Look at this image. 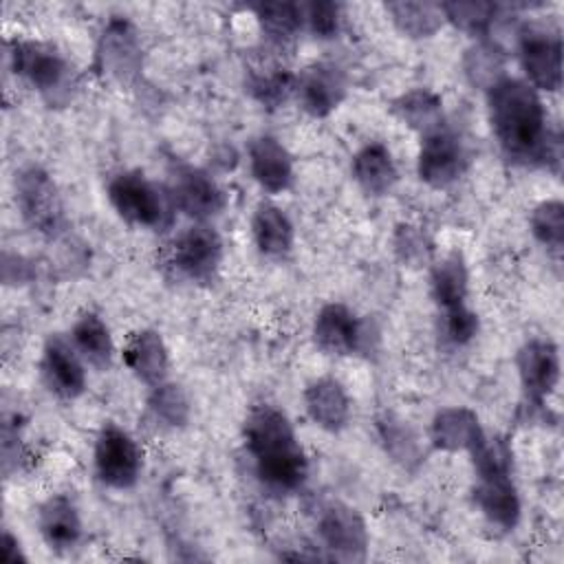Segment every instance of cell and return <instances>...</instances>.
I'll use <instances>...</instances> for the list:
<instances>
[{
	"label": "cell",
	"instance_id": "cell-18",
	"mask_svg": "<svg viewBox=\"0 0 564 564\" xmlns=\"http://www.w3.org/2000/svg\"><path fill=\"white\" fill-rule=\"evenodd\" d=\"M249 170L253 181L269 194L286 192L293 185V159L271 134H260L249 143Z\"/></svg>",
	"mask_w": 564,
	"mask_h": 564
},
{
	"label": "cell",
	"instance_id": "cell-1",
	"mask_svg": "<svg viewBox=\"0 0 564 564\" xmlns=\"http://www.w3.org/2000/svg\"><path fill=\"white\" fill-rule=\"evenodd\" d=\"M491 132L507 159L522 165H557L560 139L549 132L540 93L518 77H502L487 88Z\"/></svg>",
	"mask_w": 564,
	"mask_h": 564
},
{
	"label": "cell",
	"instance_id": "cell-19",
	"mask_svg": "<svg viewBox=\"0 0 564 564\" xmlns=\"http://www.w3.org/2000/svg\"><path fill=\"white\" fill-rule=\"evenodd\" d=\"M123 364L148 388H154L167 381L170 355L161 333L152 328H143L130 335L123 348Z\"/></svg>",
	"mask_w": 564,
	"mask_h": 564
},
{
	"label": "cell",
	"instance_id": "cell-40",
	"mask_svg": "<svg viewBox=\"0 0 564 564\" xmlns=\"http://www.w3.org/2000/svg\"><path fill=\"white\" fill-rule=\"evenodd\" d=\"M0 560L4 564H18V562H26V555L20 549L18 538H13L9 531L2 533V542H0Z\"/></svg>",
	"mask_w": 564,
	"mask_h": 564
},
{
	"label": "cell",
	"instance_id": "cell-3",
	"mask_svg": "<svg viewBox=\"0 0 564 564\" xmlns=\"http://www.w3.org/2000/svg\"><path fill=\"white\" fill-rule=\"evenodd\" d=\"M9 62L18 77L37 90L51 106L70 101L75 75L68 59L51 44L15 40L9 48Z\"/></svg>",
	"mask_w": 564,
	"mask_h": 564
},
{
	"label": "cell",
	"instance_id": "cell-2",
	"mask_svg": "<svg viewBox=\"0 0 564 564\" xmlns=\"http://www.w3.org/2000/svg\"><path fill=\"white\" fill-rule=\"evenodd\" d=\"M247 454L258 480L273 494L297 491L308 476V460L289 416L271 405H253L242 425Z\"/></svg>",
	"mask_w": 564,
	"mask_h": 564
},
{
	"label": "cell",
	"instance_id": "cell-22",
	"mask_svg": "<svg viewBox=\"0 0 564 564\" xmlns=\"http://www.w3.org/2000/svg\"><path fill=\"white\" fill-rule=\"evenodd\" d=\"M304 408L308 419L326 432L344 430L350 419V399L333 377H319L306 386Z\"/></svg>",
	"mask_w": 564,
	"mask_h": 564
},
{
	"label": "cell",
	"instance_id": "cell-17",
	"mask_svg": "<svg viewBox=\"0 0 564 564\" xmlns=\"http://www.w3.org/2000/svg\"><path fill=\"white\" fill-rule=\"evenodd\" d=\"M474 502L485 520L500 531H513L520 522L522 505L511 476L476 478Z\"/></svg>",
	"mask_w": 564,
	"mask_h": 564
},
{
	"label": "cell",
	"instance_id": "cell-32",
	"mask_svg": "<svg viewBox=\"0 0 564 564\" xmlns=\"http://www.w3.org/2000/svg\"><path fill=\"white\" fill-rule=\"evenodd\" d=\"M377 430H379V438H381L386 452L392 456V460H397L403 467H412L414 463L421 460L416 436L405 421L386 412L381 419H377Z\"/></svg>",
	"mask_w": 564,
	"mask_h": 564
},
{
	"label": "cell",
	"instance_id": "cell-36",
	"mask_svg": "<svg viewBox=\"0 0 564 564\" xmlns=\"http://www.w3.org/2000/svg\"><path fill=\"white\" fill-rule=\"evenodd\" d=\"M531 234L553 256L564 247V205L557 198L542 200L531 214Z\"/></svg>",
	"mask_w": 564,
	"mask_h": 564
},
{
	"label": "cell",
	"instance_id": "cell-34",
	"mask_svg": "<svg viewBox=\"0 0 564 564\" xmlns=\"http://www.w3.org/2000/svg\"><path fill=\"white\" fill-rule=\"evenodd\" d=\"M476 478L482 476H511L513 452L502 436H482L476 447L469 449Z\"/></svg>",
	"mask_w": 564,
	"mask_h": 564
},
{
	"label": "cell",
	"instance_id": "cell-11",
	"mask_svg": "<svg viewBox=\"0 0 564 564\" xmlns=\"http://www.w3.org/2000/svg\"><path fill=\"white\" fill-rule=\"evenodd\" d=\"M516 368L524 399L531 405H542L560 383V348L549 337H533L520 346Z\"/></svg>",
	"mask_w": 564,
	"mask_h": 564
},
{
	"label": "cell",
	"instance_id": "cell-15",
	"mask_svg": "<svg viewBox=\"0 0 564 564\" xmlns=\"http://www.w3.org/2000/svg\"><path fill=\"white\" fill-rule=\"evenodd\" d=\"M315 346L326 355H352L366 341V324L339 302L324 304L313 322Z\"/></svg>",
	"mask_w": 564,
	"mask_h": 564
},
{
	"label": "cell",
	"instance_id": "cell-33",
	"mask_svg": "<svg viewBox=\"0 0 564 564\" xmlns=\"http://www.w3.org/2000/svg\"><path fill=\"white\" fill-rule=\"evenodd\" d=\"M150 390L148 408L161 425L183 427L189 421V399L181 386L163 381Z\"/></svg>",
	"mask_w": 564,
	"mask_h": 564
},
{
	"label": "cell",
	"instance_id": "cell-4",
	"mask_svg": "<svg viewBox=\"0 0 564 564\" xmlns=\"http://www.w3.org/2000/svg\"><path fill=\"white\" fill-rule=\"evenodd\" d=\"M108 200L112 209L130 225L159 229L170 223L174 203L145 174L128 170L119 172L108 183Z\"/></svg>",
	"mask_w": 564,
	"mask_h": 564
},
{
	"label": "cell",
	"instance_id": "cell-27",
	"mask_svg": "<svg viewBox=\"0 0 564 564\" xmlns=\"http://www.w3.org/2000/svg\"><path fill=\"white\" fill-rule=\"evenodd\" d=\"M70 341L82 355L84 361H88L95 368H108L115 355V344L110 328L97 313H82L70 330Z\"/></svg>",
	"mask_w": 564,
	"mask_h": 564
},
{
	"label": "cell",
	"instance_id": "cell-10",
	"mask_svg": "<svg viewBox=\"0 0 564 564\" xmlns=\"http://www.w3.org/2000/svg\"><path fill=\"white\" fill-rule=\"evenodd\" d=\"M467 170V150L452 130L445 126L421 137V148L416 156L419 178L434 187L445 189L454 185Z\"/></svg>",
	"mask_w": 564,
	"mask_h": 564
},
{
	"label": "cell",
	"instance_id": "cell-38",
	"mask_svg": "<svg viewBox=\"0 0 564 564\" xmlns=\"http://www.w3.org/2000/svg\"><path fill=\"white\" fill-rule=\"evenodd\" d=\"M302 15H304V26L322 40L335 37L339 33L341 24V7L337 2H308L302 4Z\"/></svg>",
	"mask_w": 564,
	"mask_h": 564
},
{
	"label": "cell",
	"instance_id": "cell-12",
	"mask_svg": "<svg viewBox=\"0 0 564 564\" xmlns=\"http://www.w3.org/2000/svg\"><path fill=\"white\" fill-rule=\"evenodd\" d=\"M170 198L174 207H178L196 223H207L209 218L218 216L227 203L223 187L214 181L212 174L185 163H178L172 170Z\"/></svg>",
	"mask_w": 564,
	"mask_h": 564
},
{
	"label": "cell",
	"instance_id": "cell-16",
	"mask_svg": "<svg viewBox=\"0 0 564 564\" xmlns=\"http://www.w3.org/2000/svg\"><path fill=\"white\" fill-rule=\"evenodd\" d=\"M97 68L115 79L130 82L141 68V44L128 20H110L97 44Z\"/></svg>",
	"mask_w": 564,
	"mask_h": 564
},
{
	"label": "cell",
	"instance_id": "cell-29",
	"mask_svg": "<svg viewBox=\"0 0 564 564\" xmlns=\"http://www.w3.org/2000/svg\"><path fill=\"white\" fill-rule=\"evenodd\" d=\"M256 18L264 37L273 46H286L304 29L302 4L295 2H262L256 4Z\"/></svg>",
	"mask_w": 564,
	"mask_h": 564
},
{
	"label": "cell",
	"instance_id": "cell-35",
	"mask_svg": "<svg viewBox=\"0 0 564 564\" xmlns=\"http://www.w3.org/2000/svg\"><path fill=\"white\" fill-rule=\"evenodd\" d=\"M443 18L452 22L456 29L471 33V35H487L491 24L496 22L498 7L494 2H443L441 4Z\"/></svg>",
	"mask_w": 564,
	"mask_h": 564
},
{
	"label": "cell",
	"instance_id": "cell-30",
	"mask_svg": "<svg viewBox=\"0 0 564 564\" xmlns=\"http://www.w3.org/2000/svg\"><path fill=\"white\" fill-rule=\"evenodd\" d=\"M293 88L295 75L280 66L251 68L247 79V90L251 93V97L267 108L282 106L289 99V95H293Z\"/></svg>",
	"mask_w": 564,
	"mask_h": 564
},
{
	"label": "cell",
	"instance_id": "cell-13",
	"mask_svg": "<svg viewBox=\"0 0 564 564\" xmlns=\"http://www.w3.org/2000/svg\"><path fill=\"white\" fill-rule=\"evenodd\" d=\"M348 77L335 62H313L295 75L293 95L311 117H328L346 99Z\"/></svg>",
	"mask_w": 564,
	"mask_h": 564
},
{
	"label": "cell",
	"instance_id": "cell-39",
	"mask_svg": "<svg viewBox=\"0 0 564 564\" xmlns=\"http://www.w3.org/2000/svg\"><path fill=\"white\" fill-rule=\"evenodd\" d=\"M394 251L408 267H419L430 260V240L414 225H399L394 231Z\"/></svg>",
	"mask_w": 564,
	"mask_h": 564
},
{
	"label": "cell",
	"instance_id": "cell-21",
	"mask_svg": "<svg viewBox=\"0 0 564 564\" xmlns=\"http://www.w3.org/2000/svg\"><path fill=\"white\" fill-rule=\"evenodd\" d=\"M37 529L48 549L57 553L75 549L82 538V518L75 502L64 494L46 498L37 511Z\"/></svg>",
	"mask_w": 564,
	"mask_h": 564
},
{
	"label": "cell",
	"instance_id": "cell-5",
	"mask_svg": "<svg viewBox=\"0 0 564 564\" xmlns=\"http://www.w3.org/2000/svg\"><path fill=\"white\" fill-rule=\"evenodd\" d=\"M15 203L33 231L55 238L66 229L62 194L53 176L40 165H29L15 176Z\"/></svg>",
	"mask_w": 564,
	"mask_h": 564
},
{
	"label": "cell",
	"instance_id": "cell-9",
	"mask_svg": "<svg viewBox=\"0 0 564 564\" xmlns=\"http://www.w3.org/2000/svg\"><path fill=\"white\" fill-rule=\"evenodd\" d=\"M317 535L333 560L364 562L368 529L361 513L346 502H328L317 518Z\"/></svg>",
	"mask_w": 564,
	"mask_h": 564
},
{
	"label": "cell",
	"instance_id": "cell-24",
	"mask_svg": "<svg viewBox=\"0 0 564 564\" xmlns=\"http://www.w3.org/2000/svg\"><path fill=\"white\" fill-rule=\"evenodd\" d=\"M251 236L267 258H284L293 249L295 229L286 212L273 203H260L251 218Z\"/></svg>",
	"mask_w": 564,
	"mask_h": 564
},
{
	"label": "cell",
	"instance_id": "cell-8",
	"mask_svg": "<svg viewBox=\"0 0 564 564\" xmlns=\"http://www.w3.org/2000/svg\"><path fill=\"white\" fill-rule=\"evenodd\" d=\"M223 262V240L207 223L185 227L172 242L174 269L192 282L209 284L216 280Z\"/></svg>",
	"mask_w": 564,
	"mask_h": 564
},
{
	"label": "cell",
	"instance_id": "cell-6",
	"mask_svg": "<svg viewBox=\"0 0 564 564\" xmlns=\"http://www.w3.org/2000/svg\"><path fill=\"white\" fill-rule=\"evenodd\" d=\"M518 59L524 82L535 90L555 93L562 88V37L549 26L529 24L518 33Z\"/></svg>",
	"mask_w": 564,
	"mask_h": 564
},
{
	"label": "cell",
	"instance_id": "cell-25",
	"mask_svg": "<svg viewBox=\"0 0 564 564\" xmlns=\"http://www.w3.org/2000/svg\"><path fill=\"white\" fill-rule=\"evenodd\" d=\"M469 291L467 262L460 251H449L430 269V293L441 311L465 304Z\"/></svg>",
	"mask_w": 564,
	"mask_h": 564
},
{
	"label": "cell",
	"instance_id": "cell-23",
	"mask_svg": "<svg viewBox=\"0 0 564 564\" xmlns=\"http://www.w3.org/2000/svg\"><path fill=\"white\" fill-rule=\"evenodd\" d=\"M350 170L352 178L368 196L388 194L399 178V170L390 150L379 141L361 145L352 156Z\"/></svg>",
	"mask_w": 564,
	"mask_h": 564
},
{
	"label": "cell",
	"instance_id": "cell-31",
	"mask_svg": "<svg viewBox=\"0 0 564 564\" xmlns=\"http://www.w3.org/2000/svg\"><path fill=\"white\" fill-rule=\"evenodd\" d=\"M463 66H465L467 79L474 86H480L487 90L489 86H494L498 79L505 77V53L494 42L480 40L465 53Z\"/></svg>",
	"mask_w": 564,
	"mask_h": 564
},
{
	"label": "cell",
	"instance_id": "cell-26",
	"mask_svg": "<svg viewBox=\"0 0 564 564\" xmlns=\"http://www.w3.org/2000/svg\"><path fill=\"white\" fill-rule=\"evenodd\" d=\"M394 115L421 137L443 128V99L427 88H412L394 99Z\"/></svg>",
	"mask_w": 564,
	"mask_h": 564
},
{
	"label": "cell",
	"instance_id": "cell-7",
	"mask_svg": "<svg viewBox=\"0 0 564 564\" xmlns=\"http://www.w3.org/2000/svg\"><path fill=\"white\" fill-rule=\"evenodd\" d=\"M95 474L110 489H130L137 485L143 456L137 441L119 425L108 423L95 441Z\"/></svg>",
	"mask_w": 564,
	"mask_h": 564
},
{
	"label": "cell",
	"instance_id": "cell-20",
	"mask_svg": "<svg viewBox=\"0 0 564 564\" xmlns=\"http://www.w3.org/2000/svg\"><path fill=\"white\" fill-rule=\"evenodd\" d=\"M482 436L478 414L465 405L443 408L430 423V441L441 452H469Z\"/></svg>",
	"mask_w": 564,
	"mask_h": 564
},
{
	"label": "cell",
	"instance_id": "cell-37",
	"mask_svg": "<svg viewBox=\"0 0 564 564\" xmlns=\"http://www.w3.org/2000/svg\"><path fill=\"white\" fill-rule=\"evenodd\" d=\"M478 328H480V319L467 304L443 311L441 335L447 344L465 346L478 335Z\"/></svg>",
	"mask_w": 564,
	"mask_h": 564
},
{
	"label": "cell",
	"instance_id": "cell-28",
	"mask_svg": "<svg viewBox=\"0 0 564 564\" xmlns=\"http://www.w3.org/2000/svg\"><path fill=\"white\" fill-rule=\"evenodd\" d=\"M386 11L390 13L392 24L412 40L432 37L445 22L441 4H432V2L399 0V2H388Z\"/></svg>",
	"mask_w": 564,
	"mask_h": 564
},
{
	"label": "cell",
	"instance_id": "cell-14",
	"mask_svg": "<svg viewBox=\"0 0 564 564\" xmlns=\"http://www.w3.org/2000/svg\"><path fill=\"white\" fill-rule=\"evenodd\" d=\"M40 372L46 388L59 399H77L86 390L84 359L73 346L59 335H51L42 348Z\"/></svg>",
	"mask_w": 564,
	"mask_h": 564
}]
</instances>
